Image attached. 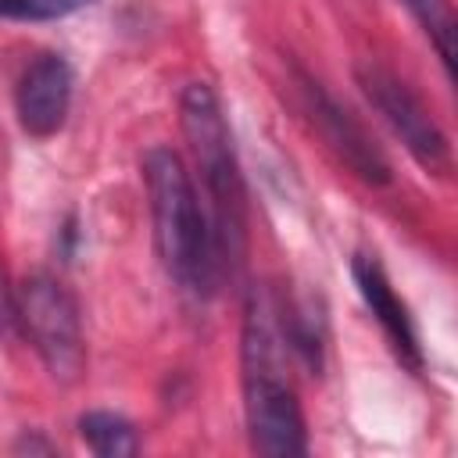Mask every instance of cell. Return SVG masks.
<instances>
[{
    "label": "cell",
    "instance_id": "obj_11",
    "mask_svg": "<svg viewBox=\"0 0 458 458\" xmlns=\"http://www.w3.org/2000/svg\"><path fill=\"white\" fill-rule=\"evenodd\" d=\"M97 0H0V18L11 21H50V18H64L75 14L82 7H89Z\"/></svg>",
    "mask_w": 458,
    "mask_h": 458
},
{
    "label": "cell",
    "instance_id": "obj_7",
    "mask_svg": "<svg viewBox=\"0 0 458 458\" xmlns=\"http://www.w3.org/2000/svg\"><path fill=\"white\" fill-rule=\"evenodd\" d=\"M72 86H75V75L61 54H36L14 86L18 125L36 140L54 136L68 118Z\"/></svg>",
    "mask_w": 458,
    "mask_h": 458
},
{
    "label": "cell",
    "instance_id": "obj_8",
    "mask_svg": "<svg viewBox=\"0 0 458 458\" xmlns=\"http://www.w3.org/2000/svg\"><path fill=\"white\" fill-rule=\"evenodd\" d=\"M351 276H354V286L365 301V308L372 311V318L379 322L390 351L397 354L401 365H408L411 372H422V344H419V333H415V322H411V311L408 304L397 297L386 268L379 265L376 254L369 250H358L354 261H351Z\"/></svg>",
    "mask_w": 458,
    "mask_h": 458
},
{
    "label": "cell",
    "instance_id": "obj_5",
    "mask_svg": "<svg viewBox=\"0 0 458 458\" xmlns=\"http://www.w3.org/2000/svg\"><path fill=\"white\" fill-rule=\"evenodd\" d=\"M354 82L365 93V100L379 111V118L390 125V132L404 143V150L426 172H437V175L451 172V143L444 129L437 125V118L429 114V107L411 93L404 79H397L390 68L369 57L354 64Z\"/></svg>",
    "mask_w": 458,
    "mask_h": 458
},
{
    "label": "cell",
    "instance_id": "obj_9",
    "mask_svg": "<svg viewBox=\"0 0 458 458\" xmlns=\"http://www.w3.org/2000/svg\"><path fill=\"white\" fill-rule=\"evenodd\" d=\"M79 433L89 444V451L100 458H125L140 451L136 426L114 411H86L79 419Z\"/></svg>",
    "mask_w": 458,
    "mask_h": 458
},
{
    "label": "cell",
    "instance_id": "obj_12",
    "mask_svg": "<svg viewBox=\"0 0 458 458\" xmlns=\"http://www.w3.org/2000/svg\"><path fill=\"white\" fill-rule=\"evenodd\" d=\"M18 333V290H11L7 272L0 265V336H14Z\"/></svg>",
    "mask_w": 458,
    "mask_h": 458
},
{
    "label": "cell",
    "instance_id": "obj_10",
    "mask_svg": "<svg viewBox=\"0 0 458 458\" xmlns=\"http://www.w3.org/2000/svg\"><path fill=\"white\" fill-rule=\"evenodd\" d=\"M408 11H411V18L422 25V32L429 36V43L437 47V54H440V61H444V68L451 72L454 68V7H451V0H401Z\"/></svg>",
    "mask_w": 458,
    "mask_h": 458
},
{
    "label": "cell",
    "instance_id": "obj_6",
    "mask_svg": "<svg viewBox=\"0 0 458 458\" xmlns=\"http://www.w3.org/2000/svg\"><path fill=\"white\" fill-rule=\"evenodd\" d=\"M293 89H297V100H301V111L304 118L315 125V132L326 140V147L369 186H386L394 175H390V161L386 154L379 150V143L369 136V129L315 79L308 75L304 68L293 64Z\"/></svg>",
    "mask_w": 458,
    "mask_h": 458
},
{
    "label": "cell",
    "instance_id": "obj_3",
    "mask_svg": "<svg viewBox=\"0 0 458 458\" xmlns=\"http://www.w3.org/2000/svg\"><path fill=\"white\" fill-rule=\"evenodd\" d=\"M182 132L190 143V154L200 172L204 186V211L215 236V250L222 261V272L233 276L243 261L247 247V190L233 147V132L225 125V111L218 93L208 82H190L179 100Z\"/></svg>",
    "mask_w": 458,
    "mask_h": 458
},
{
    "label": "cell",
    "instance_id": "obj_1",
    "mask_svg": "<svg viewBox=\"0 0 458 458\" xmlns=\"http://www.w3.org/2000/svg\"><path fill=\"white\" fill-rule=\"evenodd\" d=\"M243 415L250 447L290 458L308 451V426L290 376L293 347L283 326V297L272 286H250L243 308Z\"/></svg>",
    "mask_w": 458,
    "mask_h": 458
},
{
    "label": "cell",
    "instance_id": "obj_2",
    "mask_svg": "<svg viewBox=\"0 0 458 458\" xmlns=\"http://www.w3.org/2000/svg\"><path fill=\"white\" fill-rule=\"evenodd\" d=\"M143 179L154 218V247L168 279L193 297H211L225 272L186 161L172 147H150L143 154Z\"/></svg>",
    "mask_w": 458,
    "mask_h": 458
},
{
    "label": "cell",
    "instance_id": "obj_4",
    "mask_svg": "<svg viewBox=\"0 0 458 458\" xmlns=\"http://www.w3.org/2000/svg\"><path fill=\"white\" fill-rule=\"evenodd\" d=\"M18 333L29 336L57 383H75L86 369L82 315L72 290L54 276H32L18 290Z\"/></svg>",
    "mask_w": 458,
    "mask_h": 458
}]
</instances>
